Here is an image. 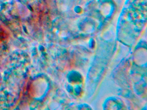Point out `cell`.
Returning <instances> with one entry per match:
<instances>
[{"label":"cell","instance_id":"obj_1","mask_svg":"<svg viewBox=\"0 0 147 110\" xmlns=\"http://www.w3.org/2000/svg\"><path fill=\"white\" fill-rule=\"evenodd\" d=\"M13 0H0V10L1 9H9L14 5Z\"/></svg>","mask_w":147,"mask_h":110}]
</instances>
